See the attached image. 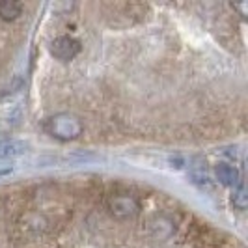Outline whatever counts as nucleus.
Masks as SVG:
<instances>
[{
  "label": "nucleus",
  "mask_w": 248,
  "mask_h": 248,
  "mask_svg": "<svg viewBox=\"0 0 248 248\" xmlns=\"http://www.w3.org/2000/svg\"><path fill=\"white\" fill-rule=\"evenodd\" d=\"M215 175H217V179H218V183H222L224 186H239L241 185V174H239V170H237L235 166H232V164H218L217 168H215Z\"/></svg>",
  "instance_id": "nucleus-4"
},
{
  "label": "nucleus",
  "mask_w": 248,
  "mask_h": 248,
  "mask_svg": "<svg viewBox=\"0 0 248 248\" xmlns=\"http://www.w3.org/2000/svg\"><path fill=\"white\" fill-rule=\"evenodd\" d=\"M26 149V144L17 142V140H4L0 142V159H8V157H15L21 155Z\"/></svg>",
  "instance_id": "nucleus-6"
},
{
  "label": "nucleus",
  "mask_w": 248,
  "mask_h": 248,
  "mask_svg": "<svg viewBox=\"0 0 248 248\" xmlns=\"http://www.w3.org/2000/svg\"><path fill=\"white\" fill-rule=\"evenodd\" d=\"M78 52H80V43L71 36H60L50 43V54L62 62L73 60Z\"/></svg>",
  "instance_id": "nucleus-2"
},
{
  "label": "nucleus",
  "mask_w": 248,
  "mask_h": 248,
  "mask_svg": "<svg viewBox=\"0 0 248 248\" xmlns=\"http://www.w3.org/2000/svg\"><path fill=\"white\" fill-rule=\"evenodd\" d=\"M110 211L118 218H131L138 213V202L131 196H116L110 200Z\"/></svg>",
  "instance_id": "nucleus-3"
},
{
  "label": "nucleus",
  "mask_w": 248,
  "mask_h": 248,
  "mask_svg": "<svg viewBox=\"0 0 248 248\" xmlns=\"http://www.w3.org/2000/svg\"><path fill=\"white\" fill-rule=\"evenodd\" d=\"M23 12V4L15 0H2L0 2V19L4 21H15Z\"/></svg>",
  "instance_id": "nucleus-5"
},
{
  "label": "nucleus",
  "mask_w": 248,
  "mask_h": 248,
  "mask_svg": "<svg viewBox=\"0 0 248 248\" xmlns=\"http://www.w3.org/2000/svg\"><path fill=\"white\" fill-rule=\"evenodd\" d=\"M45 129L50 137L69 142V140H77L82 135V122L69 112H60L47 120Z\"/></svg>",
  "instance_id": "nucleus-1"
},
{
  "label": "nucleus",
  "mask_w": 248,
  "mask_h": 248,
  "mask_svg": "<svg viewBox=\"0 0 248 248\" xmlns=\"http://www.w3.org/2000/svg\"><path fill=\"white\" fill-rule=\"evenodd\" d=\"M12 164H0V177H4V175L12 174Z\"/></svg>",
  "instance_id": "nucleus-8"
},
{
  "label": "nucleus",
  "mask_w": 248,
  "mask_h": 248,
  "mask_svg": "<svg viewBox=\"0 0 248 248\" xmlns=\"http://www.w3.org/2000/svg\"><path fill=\"white\" fill-rule=\"evenodd\" d=\"M232 202H233V205H235L237 209H247L248 194H247V188H245V185H243V183H241L239 186H235L233 196H232Z\"/></svg>",
  "instance_id": "nucleus-7"
}]
</instances>
